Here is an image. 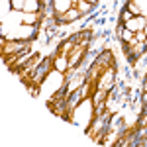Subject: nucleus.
<instances>
[{"instance_id": "nucleus-5", "label": "nucleus", "mask_w": 147, "mask_h": 147, "mask_svg": "<svg viewBox=\"0 0 147 147\" xmlns=\"http://www.w3.org/2000/svg\"><path fill=\"white\" fill-rule=\"evenodd\" d=\"M24 4H26V0H10L12 12H24Z\"/></svg>"}, {"instance_id": "nucleus-4", "label": "nucleus", "mask_w": 147, "mask_h": 147, "mask_svg": "<svg viewBox=\"0 0 147 147\" xmlns=\"http://www.w3.org/2000/svg\"><path fill=\"white\" fill-rule=\"evenodd\" d=\"M24 12H28V14H41L43 12V0H26Z\"/></svg>"}, {"instance_id": "nucleus-7", "label": "nucleus", "mask_w": 147, "mask_h": 147, "mask_svg": "<svg viewBox=\"0 0 147 147\" xmlns=\"http://www.w3.org/2000/svg\"><path fill=\"white\" fill-rule=\"evenodd\" d=\"M143 32L147 34V16H145V28H143Z\"/></svg>"}, {"instance_id": "nucleus-6", "label": "nucleus", "mask_w": 147, "mask_h": 147, "mask_svg": "<svg viewBox=\"0 0 147 147\" xmlns=\"http://www.w3.org/2000/svg\"><path fill=\"white\" fill-rule=\"evenodd\" d=\"M86 2H88L90 6H96V4H98V0H86Z\"/></svg>"}, {"instance_id": "nucleus-3", "label": "nucleus", "mask_w": 147, "mask_h": 147, "mask_svg": "<svg viewBox=\"0 0 147 147\" xmlns=\"http://www.w3.org/2000/svg\"><path fill=\"white\" fill-rule=\"evenodd\" d=\"M125 10H129L136 16H147V0H127Z\"/></svg>"}, {"instance_id": "nucleus-1", "label": "nucleus", "mask_w": 147, "mask_h": 147, "mask_svg": "<svg viewBox=\"0 0 147 147\" xmlns=\"http://www.w3.org/2000/svg\"><path fill=\"white\" fill-rule=\"evenodd\" d=\"M116 73L118 67L114 55L110 49H106L102 55L96 57L77 90H73L69 96L57 94L47 102L49 110L88 131L90 125L98 120V116L106 110V100L114 88Z\"/></svg>"}, {"instance_id": "nucleus-2", "label": "nucleus", "mask_w": 147, "mask_h": 147, "mask_svg": "<svg viewBox=\"0 0 147 147\" xmlns=\"http://www.w3.org/2000/svg\"><path fill=\"white\" fill-rule=\"evenodd\" d=\"M30 53L28 41H12V39H2V61L8 69L16 71V63H22V57Z\"/></svg>"}]
</instances>
